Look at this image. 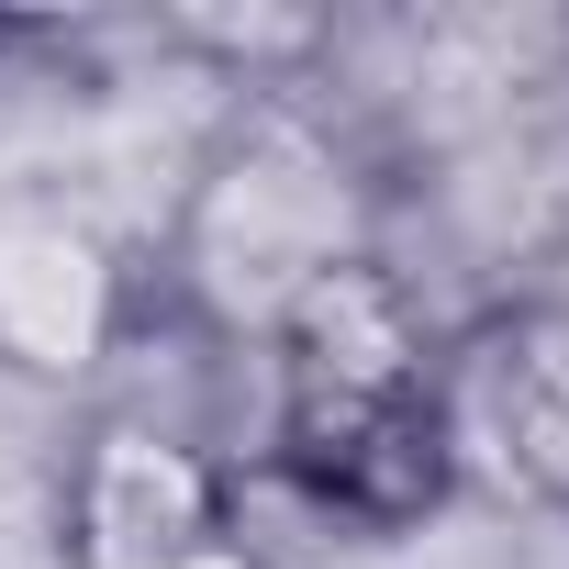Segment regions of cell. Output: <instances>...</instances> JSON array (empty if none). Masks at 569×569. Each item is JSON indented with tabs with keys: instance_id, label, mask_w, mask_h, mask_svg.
<instances>
[{
	"instance_id": "5",
	"label": "cell",
	"mask_w": 569,
	"mask_h": 569,
	"mask_svg": "<svg viewBox=\"0 0 569 569\" xmlns=\"http://www.w3.org/2000/svg\"><path fill=\"white\" fill-rule=\"evenodd\" d=\"M257 358H268V402H425L447 369V313L380 246V257L313 279Z\"/></svg>"
},
{
	"instance_id": "3",
	"label": "cell",
	"mask_w": 569,
	"mask_h": 569,
	"mask_svg": "<svg viewBox=\"0 0 569 569\" xmlns=\"http://www.w3.org/2000/svg\"><path fill=\"white\" fill-rule=\"evenodd\" d=\"M201 536H223V458L90 402L57 458V569H179Z\"/></svg>"
},
{
	"instance_id": "2",
	"label": "cell",
	"mask_w": 569,
	"mask_h": 569,
	"mask_svg": "<svg viewBox=\"0 0 569 569\" xmlns=\"http://www.w3.org/2000/svg\"><path fill=\"white\" fill-rule=\"evenodd\" d=\"M436 425L458 491H502L569 525V291H513L447 325Z\"/></svg>"
},
{
	"instance_id": "6",
	"label": "cell",
	"mask_w": 569,
	"mask_h": 569,
	"mask_svg": "<svg viewBox=\"0 0 569 569\" xmlns=\"http://www.w3.org/2000/svg\"><path fill=\"white\" fill-rule=\"evenodd\" d=\"M179 569H268V558H257V547H246V536H234V525H223V536H201V547H190V558H179Z\"/></svg>"
},
{
	"instance_id": "1",
	"label": "cell",
	"mask_w": 569,
	"mask_h": 569,
	"mask_svg": "<svg viewBox=\"0 0 569 569\" xmlns=\"http://www.w3.org/2000/svg\"><path fill=\"white\" fill-rule=\"evenodd\" d=\"M380 246H391V190L358 157V134L302 90H234L201 157L179 168L146 291L223 347H268L313 279Z\"/></svg>"
},
{
	"instance_id": "4",
	"label": "cell",
	"mask_w": 569,
	"mask_h": 569,
	"mask_svg": "<svg viewBox=\"0 0 569 569\" xmlns=\"http://www.w3.org/2000/svg\"><path fill=\"white\" fill-rule=\"evenodd\" d=\"M146 302V268L68 201H0V369L101 391Z\"/></svg>"
}]
</instances>
